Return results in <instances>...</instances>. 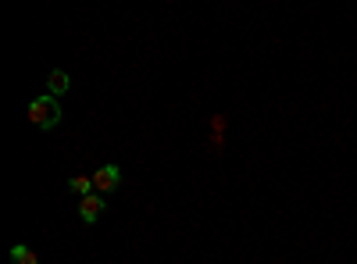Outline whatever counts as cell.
<instances>
[{
    "mask_svg": "<svg viewBox=\"0 0 357 264\" xmlns=\"http://www.w3.org/2000/svg\"><path fill=\"white\" fill-rule=\"evenodd\" d=\"M36 261H40V257H36L33 247H25V243L11 247V264H36Z\"/></svg>",
    "mask_w": 357,
    "mask_h": 264,
    "instance_id": "8992f818",
    "label": "cell"
},
{
    "mask_svg": "<svg viewBox=\"0 0 357 264\" xmlns=\"http://www.w3.org/2000/svg\"><path fill=\"white\" fill-rule=\"evenodd\" d=\"M68 189L82 200V196H89V193H93V175H75V179L68 183Z\"/></svg>",
    "mask_w": 357,
    "mask_h": 264,
    "instance_id": "5b68a950",
    "label": "cell"
},
{
    "mask_svg": "<svg viewBox=\"0 0 357 264\" xmlns=\"http://www.w3.org/2000/svg\"><path fill=\"white\" fill-rule=\"evenodd\" d=\"M47 86H50V97H61V93L72 90V79H68L65 68H54V72L47 75Z\"/></svg>",
    "mask_w": 357,
    "mask_h": 264,
    "instance_id": "277c9868",
    "label": "cell"
},
{
    "mask_svg": "<svg viewBox=\"0 0 357 264\" xmlns=\"http://www.w3.org/2000/svg\"><path fill=\"white\" fill-rule=\"evenodd\" d=\"M104 208H107V200H104V196H97V193H89V196H82V200H79V218H82L86 225H93V222L104 215Z\"/></svg>",
    "mask_w": 357,
    "mask_h": 264,
    "instance_id": "3957f363",
    "label": "cell"
},
{
    "mask_svg": "<svg viewBox=\"0 0 357 264\" xmlns=\"http://www.w3.org/2000/svg\"><path fill=\"white\" fill-rule=\"evenodd\" d=\"M118 183H122V168L118 164H104L93 171V193L97 196H111L118 189Z\"/></svg>",
    "mask_w": 357,
    "mask_h": 264,
    "instance_id": "7a4b0ae2",
    "label": "cell"
},
{
    "mask_svg": "<svg viewBox=\"0 0 357 264\" xmlns=\"http://www.w3.org/2000/svg\"><path fill=\"white\" fill-rule=\"evenodd\" d=\"M61 104H57V97H40V100H33L29 104V122H33L36 129H54L57 122H61Z\"/></svg>",
    "mask_w": 357,
    "mask_h": 264,
    "instance_id": "6da1fadb",
    "label": "cell"
}]
</instances>
